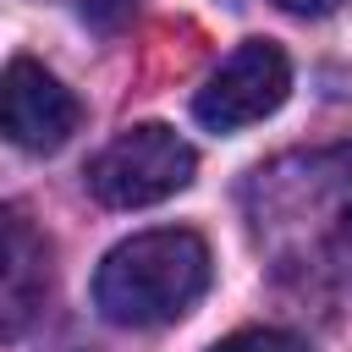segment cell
<instances>
[{
	"label": "cell",
	"mask_w": 352,
	"mask_h": 352,
	"mask_svg": "<svg viewBox=\"0 0 352 352\" xmlns=\"http://www.w3.org/2000/svg\"><path fill=\"white\" fill-rule=\"evenodd\" d=\"M248 214L275 270L297 280H352V148H314L258 165Z\"/></svg>",
	"instance_id": "6da1fadb"
},
{
	"label": "cell",
	"mask_w": 352,
	"mask_h": 352,
	"mask_svg": "<svg viewBox=\"0 0 352 352\" xmlns=\"http://www.w3.org/2000/svg\"><path fill=\"white\" fill-rule=\"evenodd\" d=\"M209 292V248L187 226H160L116 242L94 275V302L110 324H170Z\"/></svg>",
	"instance_id": "7a4b0ae2"
},
{
	"label": "cell",
	"mask_w": 352,
	"mask_h": 352,
	"mask_svg": "<svg viewBox=\"0 0 352 352\" xmlns=\"http://www.w3.org/2000/svg\"><path fill=\"white\" fill-rule=\"evenodd\" d=\"M198 170V154L187 138H176L165 121H138L121 138H110L88 160V192L110 209H148L176 198Z\"/></svg>",
	"instance_id": "3957f363"
},
{
	"label": "cell",
	"mask_w": 352,
	"mask_h": 352,
	"mask_svg": "<svg viewBox=\"0 0 352 352\" xmlns=\"http://www.w3.org/2000/svg\"><path fill=\"white\" fill-rule=\"evenodd\" d=\"M286 94H292V60H286V50L270 44V38H248V44H236L209 72V82L192 99V116L209 132H242V126L275 116L286 104Z\"/></svg>",
	"instance_id": "277c9868"
},
{
	"label": "cell",
	"mask_w": 352,
	"mask_h": 352,
	"mask_svg": "<svg viewBox=\"0 0 352 352\" xmlns=\"http://www.w3.org/2000/svg\"><path fill=\"white\" fill-rule=\"evenodd\" d=\"M77 126H82V104L55 72H44L28 55H16L0 72V138L6 143H16L22 154H55L72 143Z\"/></svg>",
	"instance_id": "5b68a950"
},
{
	"label": "cell",
	"mask_w": 352,
	"mask_h": 352,
	"mask_svg": "<svg viewBox=\"0 0 352 352\" xmlns=\"http://www.w3.org/2000/svg\"><path fill=\"white\" fill-rule=\"evenodd\" d=\"M55 286V258L50 236L22 204H0V341L22 336Z\"/></svg>",
	"instance_id": "8992f818"
},
{
	"label": "cell",
	"mask_w": 352,
	"mask_h": 352,
	"mask_svg": "<svg viewBox=\"0 0 352 352\" xmlns=\"http://www.w3.org/2000/svg\"><path fill=\"white\" fill-rule=\"evenodd\" d=\"M209 352H314L297 330H275V324H248V330H231L226 341H214Z\"/></svg>",
	"instance_id": "52a82bcc"
},
{
	"label": "cell",
	"mask_w": 352,
	"mask_h": 352,
	"mask_svg": "<svg viewBox=\"0 0 352 352\" xmlns=\"http://www.w3.org/2000/svg\"><path fill=\"white\" fill-rule=\"evenodd\" d=\"M138 6H143V0H77L82 22H88V28H99V33H116Z\"/></svg>",
	"instance_id": "ba28073f"
},
{
	"label": "cell",
	"mask_w": 352,
	"mask_h": 352,
	"mask_svg": "<svg viewBox=\"0 0 352 352\" xmlns=\"http://www.w3.org/2000/svg\"><path fill=\"white\" fill-rule=\"evenodd\" d=\"M280 11H292V16H324V11H336L341 0H275Z\"/></svg>",
	"instance_id": "9c48e42d"
}]
</instances>
